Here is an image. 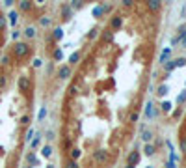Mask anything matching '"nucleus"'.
Instances as JSON below:
<instances>
[{
    "mask_svg": "<svg viewBox=\"0 0 186 168\" xmlns=\"http://www.w3.org/2000/svg\"><path fill=\"white\" fill-rule=\"evenodd\" d=\"M30 52V47L26 43H23V41H17L15 43V47H13V54L17 56V58H24V56Z\"/></svg>",
    "mask_w": 186,
    "mask_h": 168,
    "instance_id": "obj_1",
    "label": "nucleus"
},
{
    "mask_svg": "<svg viewBox=\"0 0 186 168\" xmlns=\"http://www.w3.org/2000/svg\"><path fill=\"white\" fill-rule=\"evenodd\" d=\"M19 90H20L23 94L28 92V90H30V77H24V75H23V77L19 78Z\"/></svg>",
    "mask_w": 186,
    "mask_h": 168,
    "instance_id": "obj_2",
    "label": "nucleus"
},
{
    "mask_svg": "<svg viewBox=\"0 0 186 168\" xmlns=\"http://www.w3.org/2000/svg\"><path fill=\"white\" fill-rule=\"evenodd\" d=\"M58 75H60V78H69L71 77V67L69 65H60Z\"/></svg>",
    "mask_w": 186,
    "mask_h": 168,
    "instance_id": "obj_3",
    "label": "nucleus"
},
{
    "mask_svg": "<svg viewBox=\"0 0 186 168\" xmlns=\"http://www.w3.org/2000/svg\"><path fill=\"white\" fill-rule=\"evenodd\" d=\"M93 157H95V161H97V163H104V161L108 159V155H106V151H104V150H97Z\"/></svg>",
    "mask_w": 186,
    "mask_h": 168,
    "instance_id": "obj_4",
    "label": "nucleus"
},
{
    "mask_svg": "<svg viewBox=\"0 0 186 168\" xmlns=\"http://www.w3.org/2000/svg\"><path fill=\"white\" fill-rule=\"evenodd\" d=\"M138 163H140V153H138V151H132V153L128 155V164H130V166H136Z\"/></svg>",
    "mask_w": 186,
    "mask_h": 168,
    "instance_id": "obj_5",
    "label": "nucleus"
},
{
    "mask_svg": "<svg viewBox=\"0 0 186 168\" xmlns=\"http://www.w3.org/2000/svg\"><path fill=\"white\" fill-rule=\"evenodd\" d=\"M160 2H158V0H151V2H147V8L151 9V11H158L160 9Z\"/></svg>",
    "mask_w": 186,
    "mask_h": 168,
    "instance_id": "obj_6",
    "label": "nucleus"
},
{
    "mask_svg": "<svg viewBox=\"0 0 186 168\" xmlns=\"http://www.w3.org/2000/svg\"><path fill=\"white\" fill-rule=\"evenodd\" d=\"M108 9H110L108 6H106V8H104V6H97V8L93 9V15H95V17H101V15L104 13V11H108Z\"/></svg>",
    "mask_w": 186,
    "mask_h": 168,
    "instance_id": "obj_7",
    "label": "nucleus"
},
{
    "mask_svg": "<svg viewBox=\"0 0 186 168\" xmlns=\"http://www.w3.org/2000/svg\"><path fill=\"white\" fill-rule=\"evenodd\" d=\"M145 116H147V118H153V116H155V108H153V103H151V101L145 105Z\"/></svg>",
    "mask_w": 186,
    "mask_h": 168,
    "instance_id": "obj_8",
    "label": "nucleus"
},
{
    "mask_svg": "<svg viewBox=\"0 0 186 168\" xmlns=\"http://www.w3.org/2000/svg\"><path fill=\"white\" fill-rule=\"evenodd\" d=\"M110 25H112V28H114V30H117L119 26L123 25V21H121V17H114V19H112V22H110Z\"/></svg>",
    "mask_w": 186,
    "mask_h": 168,
    "instance_id": "obj_9",
    "label": "nucleus"
},
{
    "mask_svg": "<svg viewBox=\"0 0 186 168\" xmlns=\"http://www.w3.org/2000/svg\"><path fill=\"white\" fill-rule=\"evenodd\" d=\"M24 36H26V38H30V39H32V38H36V28H34V26L24 28Z\"/></svg>",
    "mask_w": 186,
    "mask_h": 168,
    "instance_id": "obj_10",
    "label": "nucleus"
},
{
    "mask_svg": "<svg viewBox=\"0 0 186 168\" xmlns=\"http://www.w3.org/2000/svg\"><path fill=\"white\" fill-rule=\"evenodd\" d=\"M143 151H145V155H147V157H151V155H155V146H153V144H145V148H143Z\"/></svg>",
    "mask_w": 186,
    "mask_h": 168,
    "instance_id": "obj_11",
    "label": "nucleus"
},
{
    "mask_svg": "<svg viewBox=\"0 0 186 168\" xmlns=\"http://www.w3.org/2000/svg\"><path fill=\"white\" fill-rule=\"evenodd\" d=\"M19 8L23 9V11H28L32 8V2H28V0H23V2H19Z\"/></svg>",
    "mask_w": 186,
    "mask_h": 168,
    "instance_id": "obj_12",
    "label": "nucleus"
},
{
    "mask_svg": "<svg viewBox=\"0 0 186 168\" xmlns=\"http://www.w3.org/2000/svg\"><path fill=\"white\" fill-rule=\"evenodd\" d=\"M61 13H63V19H71V8L69 6H61Z\"/></svg>",
    "mask_w": 186,
    "mask_h": 168,
    "instance_id": "obj_13",
    "label": "nucleus"
},
{
    "mask_svg": "<svg viewBox=\"0 0 186 168\" xmlns=\"http://www.w3.org/2000/svg\"><path fill=\"white\" fill-rule=\"evenodd\" d=\"M17 21H19V13H17V11H11V13H9V22H11V25L15 26Z\"/></svg>",
    "mask_w": 186,
    "mask_h": 168,
    "instance_id": "obj_14",
    "label": "nucleus"
},
{
    "mask_svg": "<svg viewBox=\"0 0 186 168\" xmlns=\"http://www.w3.org/2000/svg\"><path fill=\"white\" fill-rule=\"evenodd\" d=\"M69 155H71V161H76V159L80 157V150H78V148H73Z\"/></svg>",
    "mask_w": 186,
    "mask_h": 168,
    "instance_id": "obj_15",
    "label": "nucleus"
},
{
    "mask_svg": "<svg viewBox=\"0 0 186 168\" xmlns=\"http://www.w3.org/2000/svg\"><path fill=\"white\" fill-rule=\"evenodd\" d=\"M41 155L43 157H50L52 155V148H50V146H45V148L41 150Z\"/></svg>",
    "mask_w": 186,
    "mask_h": 168,
    "instance_id": "obj_16",
    "label": "nucleus"
},
{
    "mask_svg": "<svg viewBox=\"0 0 186 168\" xmlns=\"http://www.w3.org/2000/svg\"><path fill=\"white\" fill-rule=\"evenodd\" d=\"M156 94H158V95H166V94H168V86H166V84H160L158 90H156Z\"/></svg>",
    "mask_w": 186,
    "mask_h": 168,
    "instance_id": "obj_17",
    "label": "nucleus"
},
{
    "mask_svg": "<svg viewBox=\"0 0 186 168\" xmlns=\"http://www.w3.org/2000/svg\"><path fill=\"white\" fill-rule=\"evenodd\" d=\"M63 38V28H54V39H61Z\"/></svg>",
    "mask_w": 186,
    "mask_h": 168,
    "instance_id": "obj_18",
    "label": "nucleus"
},
{
    "mask_svg": "<svg viewBox=\"0 0 186 168\" xmlns=\"http://www.w3.org/2000/svg\"><path fill=\"white\" fill-rule=\"evenodd\" d=\"M168 58H169V49H166V51L162 52V56H160V62H162V64H166V62H168Z\"/></svg>",
    "mask_w": 186,
    "mask_h": 168,
    "instance_id": "obj_19",
    "label": "nucleus"
},
{
    "mask_svg": "<svg viewBox=\"0 0 186 168\" xmlns=\"http://www.w3.org/2000/svg\"><path fill=\"white\" fill-rule=\"evenodd\" d=\"M141 138H143V140L149 144V140L153 138V133H151V131H143V134H141Z\"/></svg>",
    "mask_w": 186,
    "mask_h": 168,
    "instance_id": "obj_20",
    "label": "nucleus"
},
{
    "mask_svg": "<svg viewBox=\"0 0 186 168\" xmlns=\"http://www.w3.org/2000/svg\"><path fill=\"white\" fill-rule=\"evenodd\" d=\"M39 25H41V26H50V19H49V17H41V19H39Z\"/></svg>",
    "mask_w": 186,
    "mask_h": 168,
    "instance_id": "obj_21",
    "label": "nucleus"
},
{
    "mask_svg": "<svg viewBox=\"0 0 186 168\" xmlns=\"http://www.w3.org/2000/svg\"><path fill=\"white\" fill-rule=\"evenodd\" d=\"M182 36H186V25H182V26L177 30V39H179V38H182Z\"/></svg>",
    "mask_w": 186,
    "mask_h": 168,
    "instance_id": "obj_22",
    "label": "nucleus"
},
{
    "mask_svg": "<svg viewBox=\"0 0 186 168\" xmlns=\"http://www.w3.org/2000/svg\"><path fill=\"white\" fill-rule=\"evenodd\" d=\"M78 60H80V54H78V52H73V54H71V58H69V62H71V64H76Z\"/></svg>",
    "mask_w": 186,
    "mask_h": 168,
    "instance_id": "obj_23",
    "label": "nucleus"
},
{
    "mask_svg": "<svg viewBox=\"0 0 186 168\" xmlns=\"http://www.w3.org/2000/svg\"><path fill=\"white\" fill-rule=\"evenodd\" d=\"M65 168H80V166H78L76 161H67V163H65Z\"/></svg>",
    "mask_w": 186,
    "mask_h": 168,
    "instance_id": "obj_24",
    "label": "nucleus"
},
{
    "mask_svg": "<svg viewBox=\"0 0 186 168\" xmlns=\"http://www.w3.org/2000/svg\"><path fill=\"white\" fill-rule=\"evenodd\" d=\"M186 64V58H175V67H182Z\"/></svg>",
    "mask_w": 186,
    "mask_h": 168,
    "instance_id": "obj_25",
    "label": "nucleus"
},
{
    "mask_svg": "<svg viewBox=\"0 0 186 168\" xmlns=\"http://www.w3.org/2000/svg\"><path fill=\"white\" fill-rule=\"evenodd\" d=\"M52 56H54V60H58V62L63 58V54H61V51H60V49H56V51H54V54H52Z\"/></svg>",
    "mask_w": 186,
    "mask_h": 168,
    "instance_id": "obj_26",
    "label": "nucleus"
},
{
    "mask_svg": "<svg viewBox=\"0 0 186 168\" xmlns=\"http://www.w3.org/2000/svg\"><path fill=\"white\" fill-rule=\"evenodd\" d=\"M160 107H162V110H164V112H169V110H171V103H168V101H164Z\"/></svg>",
    "mask_w": 186,
    "mask_h": 168,
    "instance_id": "obj_27",
    "label": "nucleus"
},
{
    "mask_svg": "<svg viewBox=\"0 0 186 168\" xmlns=\"http://www.w3.org/2000/svg\"><path fill=\"white\" fill-rule=\"evenodd\" d=\"M0 64H2V65H9V56H8V54H4L2 58H0Z\"/></svg>",
    "mask_w": 186,
    "mask_h": 168,
    "instance_id": "obj_28",
    "label": "nucleus"
},
{
    "mask_svg": "<svg viewBox=\"0 0 186 168\" xmlns=\"http://www.w3.org/2000/svg\"><path fill=\"white\" fill-rule=\"evenodd\" d=\"M102 38H104L106 41H112V39H114V34H112V32H104V34H102Z\"/></svg>",
    "mask_w": 186,
    "mask_h": 168,
    "instance_id": "obj_29",
    "label": "nucleus"
},
{
    "mask_svg": "<svg viewBox=\"0 0 186 168\" xmlns=\"http://www.w3.org/2000/svg\"><path fill=\"white\" fill-rule=\"evenodd\" d=\"M173 67H175V60H171V62H166V71H168V73L173 69Z\"/></svg>",
    "mask_w": 186,
    "mask_h": 168,
    "instance_id": "obj_30",
    "label": "nucleus"
},
{
    "mask_svg": "<svg viewBox=\"0 0 186 168\" xmlns=\"http://www.w3.org/2000/svg\"><path fill=\"white\" fill-rule=\"evenodd\" d=\"M177 41H179V47H182V49H186V36H182V38H179Z\"/></svg>",
    "mask_w": 186,
    "mask_h": 168,
    "instance_id": "obj_31",
    "label": "nucleus"
},
{
    "mask_svg": "<svg viewBox=\"0 0 186 168\" xmlns=\"http://www.w3.org/2000/svg\"><path fill=\"white\" fill-rule=\"evenodd\" d=\"M4 28H6V17L0 13V30H4Z\"/></svg>",
    "mask_w": 186,
    "mask_h": 168,
    "instance_id": "obj_32",
    "label": "nucleus"
},
{
    "mask_svg": "<svg viewBox=\"0 0 186 168\" xmlns=\"http://www.w3.org/2000/svg\"><path fill=\"white\" fill-rule=\"evenodd\" d=\"M138 118H140V116H138V112H132V114L128 116V120L132 121V123H134V121H138Z\"/></svg>",
    "mask_w": 186,
    "mask_h": 168,
    "instance_id": "obj_33",
    "label": "nucleus"
},
{
    "mask_svg": "<svg viewBox=\"0 0 186 168\" xmlns=\"http://www.w3.org/2000/svg\"><path fill=\"white\" fill-rule=\"evenodd\" d=\"M45 116H47V108L43 107V108L39 110V120H45Z\"/></svg>",
    "mask_w": 186,
    "mask_h": 168,
    "instance_id": "obj_34",
    "label": "nucleus"
},
{
    "mask_svg": "<svg viewBox=\"0 0 186 168\" xmlns=\"http://www.w3.org/2000/svg\"><path fill=\"white\" fill-rule=\"evenodd\" d=\"M20 123H23V125H28V123H30V116H23V118H20Z\"/></svg>",
    "mask_w": 186,
    "mask_h": 168,
    "instance_id": "obj_35",
    "label": "nucleus"
},
{
    "mask_svg": "<svg viewBox=\"0 0 186 168\" xmlns=\"http://www.w3.org/2000/svg\"><path fill=\"white\" fill-rule=\"evenodd\" d=\"M32 138H34V129H30V131H28V133H26V140H28V142H30V140H32Z\"/></svg>",
    "mask_w": 186,
    "mask_h": 168,
    "instance_id": "obj_36",
    "label": "nucleus"
},
{
    "mask_svg": "<svg viewBox=\"0 0 186 168\" xmlns=\"http://www.w3.org/2000/svg\"><path fill=\"white\" fill-rule=\"evenodd\" d=\"M6 86V75H0V88Z\"/></svg>",
    "mask_w": 186,
    "mask_h": 168,
    "instance_id": "obj_37",
    "label": "nucleus"
},
{
    "mask_svg": "<svg viewBox=\"0 0 186 168\" xmlns=\"http://www.w3.org/2000/svg\"><path fill=\"white\" fill-rule=\"evenodd\" d=\"M177 101H179V103H182V101H186V90H184V92H182V94L179 95V99H177Z\"/></svg>",
    "mask_w": 186,
    "mask_h": 168,
    "instance_id": "obj_38",
    "label": "nucleus"
},
{
    "mask_svg": "<svg viewBox=\"0 0 186 168\" xmlns=\"http://www.w3.org/2000/svg\"><path fill=\"white\" fill-rule=\"evenodd\" d=\"M97 32H99L97 28H91V30H90V34H87V36H90V38H95V36H97Z\"/></svg>",
    "mask_w": 186,
    "mask_h": 168,
    "instance_id": "obj_39",
    "label": "nucleus"
},
{
    "mask_svg": "<svg viewBox=\"0 0 186 168\" xmlns=\"http://www.w3.org/2000/svg\"><path fill=\"white\" fill-rule=\"evenodd\" d=\"M28 161H30L32 164H36V155H34V153H30V155H28Z\"/></svg>",
    "mask_w": 186,
    "mask_h": 168,
    "instance_id": "obj_40",
    "label": "nucleus"
},
{
    "mask_svg": "<svg viewBox=\"0 0 186 168\" xmlns=\"http://www.w3.org/2000/svg\"><path fill=\"white\" fill-rule=\"evenodd\" d=\"M37 144H39V137H36L34 140H32V146H34V148H36V146H37Z\"/></svg>",
    "mask_w": 186,
    "mask_h": 168,
    "instance_id": "obj_41",
    "label": "nucleus"
},
{
    "mask_svg": "<svg viewBox=\"0 0 186 168\" xmlns=\"http://www.w3.org/2000/svg\"><path fill=\"white\" fill-rule=\"evenodd\" d=\"M47 138H49V140H52V138H54V133H52V131H49V133H47Z\"/></svg>",
    "mask_w": 186,
    "mask_h": 168,
    "instance_id": "obj_42",
    "label": "nucleus"
},
{
    "mask_svg": "<svg viewBox=\"0 0 186 168\" xmlns=\"http://www.w3.org/2000/svg\"><path fill=\"white\" fill-rule=\"evenodd\" d=\"M19 36H20V32L15 30V32H13V39H19Z\"/></svg>",
    "mask_w": 186,
    "mask_h": 168,
    "instance_id": "obj_43",
    "label": "nucleus"
},
{
    "mask_svg": "<svg viewBox=\"0 0 186 168\" xmlns=\"http://www.w3.org/2000/svg\"><path fill=\"white\" fill-rule=\"evenodd\" d=\"M41 65V60H34V67H39Z\"/></svg>",
    "mask_w": 186,
    "mask_h": 168,
    "instance_id": "obj_44",
    "label": "nucleus"
},
{
    "mask_svg": "<svg viewBox=\"0 0 186 168\" xmlns=\"http://www.w3.org/2000/svg\"><path fill=\"white\" fill-rule=\"evenodd\" d=\"M166 168H175V163H168V164H166Z\"/></svg>",
    "mask_w": 186,
    "mask_h": 168,
    "instance_id": "obj_45",
    "label": "nucleus"
},
{
    "mask_svg": "<svg viewBox=\"0 0 186 168\" xmlns=\"http://www.w3.org/2000/svg\"><path fill=\"white\" fill-rule=\"evenodd\" d=\"M181 146H182V150L186 151V140H182V142H181Z\"/></svg>",
    "mask_w": 186,
    "mask_h": 168,
    "instance_id": "obj_46",
    "label": "nucleus"
},
{
    "mask_svg": "<svg viewBox=\"0 0 186 168\" xmlns=\"http://www.w3.org/2000/svg\"><path fill=\"white\" fill-rule=\"evenodd\" d=\"M127 168H136V166H130V164H128V166H127Z\"/></svg>",
    "mask_w": 186,
    "mask_h": 168,
    "instance_id": "obj_47",
    "label": "nucleus"
},
{
    "mask_svg": "<svg viewBox=\"0 0 186 168\" xmlns=\"http://www.w3.org/2000/svg\"><path fill=\"white\" fill-rule=\"evenodd\" d=\"M147 168H153V166H147Z\"/></svg>",
    "mask_w": 186,
    "mask_h": 168,
    "instance_id": "obj_48",
    "label": "nucleus"
},
{
    "mask_svg": "<svg viewBox=\"0 0 186 168\" xmlns=\"http://www.w3.org/2000/svg\"><path fill=\"white\" fill-rule=\"evenodd\" d=\"M26 168H32V166H26Z\"/></svg>",
    "mask_w": 186,
    "mask_h": 168,
    "instance_id": "obj_49",
    "label": "nucleus"
}]
</instances>
